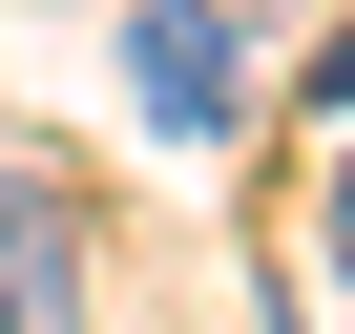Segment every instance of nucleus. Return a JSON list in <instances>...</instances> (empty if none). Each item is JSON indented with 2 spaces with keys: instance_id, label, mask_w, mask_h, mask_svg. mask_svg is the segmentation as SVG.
Wrapping results in <instances>:
<instances>
[{
  "instance_id": "nucleus-3",
  "label": "nucleus",
  "mask_w": 355,
  "mask_h": 334,
  "mask_svg": "<svg viewBox=\"0 0 355 334\" xmlns=\"http://www.w3.org/2000/svg\"><path fill=\"white\" fill-rule=\"evenodd\" d=\"M334 272H355V209H334Z\"/></svg>"
},
{
  "instance_id": "nucleus-1",
  "label": "nucleus",
  "mask_w": 355,
  "mask_h": 334,
  "mask_svg": "<svg viewBox=\"0 0 355 334\" xmlns=\"http://www.w3.org/2000/svg\"><path fill=\"white\" fill-rule=\"evenodd\" d=\"M125 105H146L167 146H230V125H251V63H230L209 0H146V21H125Z\"/></svg>"
},
{
  "instance_id": "nucleus-2",
  "label": "nucleus",
  "mask_w": 355,
  "mask_h": 334,
  "mask_svg": "<svg viewBox=\"0 0 355 334\" xmlns=\"http://www.w3.org/2000/svg\"><path fill=\"white\" fill-rule=\"evenodd\" d=\"M84 272H63V188H0V334H63Z\"/></svg>"
}]
</instances>
